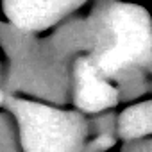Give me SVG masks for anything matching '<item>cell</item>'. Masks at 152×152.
<instances>
[{
	"label": "cell",
	"instance_id": "6da1fadb",
	"mask_svg": "<svg viewBox=\"0 0 152 152\" xmlns=\"http://www.w3.org/2000/svg\"><path fill=\"white\" fill-rule=\"evenodd\" d=\"M106 27L109 43L97 61V68L102 73H116L150 59L152 25L141 7L113 6L107 11Z\"/></svg>",
	"mask_w": 152,
	"mask_h": 152
},
{
	"label": "cell",
	"instance_id": "7a4b0ae2",
	"mask_svg": "<svg viewBox=\"0 0 152 152\" xmlns=\"http://www.w3.org/2000/svg\"><path fill=\"white\" fill-rule=\"evenodd\" d=\"M13 111L27 152H77L84 125L75 115L27 100H15Z\"/></svg>",
	"mask_w": 152,
	"mask_h": 152
},
{
	"label": "cell",
	"instance_id": "3957f363",
	"mask_svg": "<svg viewBox=\"0 0 152 152\" xmlns=\"http://www.w3.org/2000/svg\"><path fill=\"white\" fill-rule=\"evenodd\" d=\"M83 2L84 0H6L4 7L18 29L38 31L56 23Z\"/></svg>",
	"mask_w": 152,
	"mask_h": 152
},
{
	"label": "cell",
	"instance_id": "277c9868",
	"mask_svg": "<svg viewBox=\"0 0 152 152\" xmlns=\"http://www.w3.org/2000/svg\"><path fill=\"white\" fill-rule=\"evenodd\" d=\"M75 99H77V106L86 111H102L115 104L116 91L109 83L102 79L97 64L88 59H83L77 64Z\"/></svg>",
	"mask_w": 152,
	"mask_h": 152
},
{
	"label": "cell",
	"instance_id": "5b68a950",
	"mask_svg": "<svg viewBox=\"0 0 152 152\" xmlns=\"http://www.w3.org/2000/svg\"><path fill=\"white\" fill-rule=\"evenodd\" d=\"M120 132L125 138H140L152 132V102L127 109L120 116Z\"/></svg>",
	"mask_w": 152,
	"mask_h": 152
},
{
	"label": "cell",
	"instance_id": "8992f818",
	"mask_svg": "<svg viewBox=\"0 0 152 152\" xmlns=\"http://www.w3.org/2000/svg\"><path fill=\"white\" fill-rule=\"evenodd\" d=\"M97 145H99L100 148H107V147H111V140H109V136H100L99 141H97Z\"/></svg>",
	"mask_w": 152,
	"mask_h": 152
},
{
	"label": "cell",
	"instance_id": "52a82bcc",
	"mask_svg": "<svg viewBox=\"0 0 152 152\" xmlns=\"http://www.w3.org/2000/svg\"><path fill=\"white\" fill-rule=\"evenodd\" d=\"M0 100H2V91H0Z\"/></svg>",
	"mask_w": 152,
	"mask_h": 152
}]
</instances>
